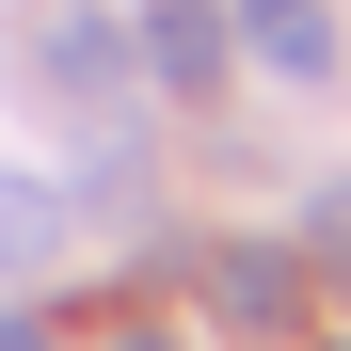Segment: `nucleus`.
<instances>
[{
    "label": "nucleus",
    "mask_w": 351,
    "mask_h": 351,
    "mask_svg": "<svg viewBox=\"0 0 351 351\" xmlns=\"http://www.w3.org/2000/svg\"><path fill=\"white\" fill-rule=\"evenodd\" d=\"M32 80L80 112V128H128V96H144V48H128V16L112 0H48L32 16Z\"/></svg>",
    "instance_id": "f257e3e1"
},
{
    "label": "nucleus",
    "mask_w": 351,
    "mask_h": 351,
    "mask_svg": "<svg viewBox=\"0 0 351 351\" xmlns=\"http://www.w3.org/2000/svg\"><path fill=\"white\" fill-rule=\"evenodd\" d=\"M64 256V192L48 176H0V271H48Z\"/></svg>",
    "instance_id": "39448f33"
},
{
    "label": "nucleus",
    "mask_w": 351,
    "mask_h": 351,
    "mask_svg": "<svg viewBox=\"0 0 351 351\" xmlns=\"http://www.w3.org/2000/svg\"><path fill=\"white\" fill-rule=\"evenodd\" d=\"M208 319L287 335V319H304V256H271V240H208Z\"/></svg>",
    "instance_id": "20e7f679"
},
{
    "label": "nucleus",
    "mask_w": 351,
    "mask_h": 351,
    "mask_svg": "<svg viewBox=\"0 0 351 351\" xmlns=\"http://www.w3.org/2000/svg\"><path fill=\"white\" fill-rule=\"evenodd\" d=\"M112 351H176V335H112Z\"/></svg>",
    "instance_id": "6e6552de"
},
{
    "label": "nucleus",
    "mask_w": 351,
    "mask_h": 351,
    "mask_svg": "<svg viewBox=\"0 0 351 351\" xmlns=\"http://www.w3.org/2000/svg\"><path fill=\"white\" fill-rule=\"evenodd\" d=\"M304 256L351 287V176H319V192H304Z\"/></svg>",
    "instance_id": "423d86ee"
},
{
    "label": "nucleus",
    "mask_w": 351,
    "mask_h": 351,
    "mask_svg": "<svg viewBox=\"0 0 351 351\" xmlns=\"http://www.w3.org/2000/svg\"><path fill=\"white\" fill-rule=\"evenodd\" d=\"M128 48H144V80L160 96H223V64H240V16H223V0H144V16H128Z\"/></svg>",
    "instance_id": "f03ea898"
},
{
    "label": "nucleus",
    "mask_w": 351,
    "mask_h": 351,
    "mask_svg": "<svg viewBox=\"0 0 351 351\" xmlns=\"http://www.w3.org/2000/svg\"><path fill=\"white\" fill-rule=\"evenodd\" d=\"M0 351H64V335H48V319H0Z\"/></svg>",
    "instance_id": "0eeeda50"
},
{
    "label": "nucleus",
    "mask_w": 351,
    "mask_h": 351,
    "mask_svg": "<svg viewBox=\"0 0 351 351\" xmlns=\"http://www.w3.org/2000/svg\"><path fill=\"white\" fill-rule=\"evenodd\" d=\"M240 16V48L287 80V96H335V64H351V32H335V0H223Z\"/></svg>",
    "instance_id": "7ed1b4c3"
}]
</instances>
